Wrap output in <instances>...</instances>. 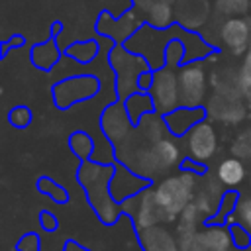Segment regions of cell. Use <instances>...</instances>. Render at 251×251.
Here are the masks:
<instances>
[{
  "mask_svg": "<svg viewBox=\"0 0 251 251\" xmlns=\"http://www.w3.org/2000/svg\"><path fill=\"white\" fill-rule=\"evenodd\" d=\"M178 88H180V102L188 106H196L202 102L206 84H204V71L198 65L186 67L178 76Z\"/></svg>",
  "mask_w": 251,
  "mask_h": 251,
  "instance_id": "cell-2",
  "label": "cell"
},
{
  "mask_svg": "<svg viewBox=\"0 0 251 251\" xmlns=\"http://www.w3.org/2000/svg\"><path fill=\"white\" fill-rule=\"evenodd\" d=\"M239 84L245 90H251V53H247V57L243 61V67L239 73Z\"/></svg>",
  "mask_w": 251,
  "mask_h": 251,
  "instance_id": "cell-11",
  "label": "cell"
},
{
  "mask_svg": "<svg viewBox=\"0 0 251 251\" xmlns=\"http://www.w3.org/2000/svg\"><path fill=\"white\" fill-rule=\"evenodd\" d=\"M237 218H239V222L247 229H251V198H243L239 202V206H237Z\"/></svg>",
  "mask_w": 251,
  "mask_h": 251,
  "instance_id": "cell-10",
  "label": "cell"
},
{
  "mask_svg": "<svg viewBox=\"0 0 251 251\" xmlns=\"http://www.w3.org/2000/svg\"><path fill=\"white\" fill-rule=\"evenodd\" d=\"M229 243H231L229 233L224 227H210L200 233H194L184 249L186 251H227Z\"/></svg>",
  "mask_w": 251,
  "mask_h": 251,
  "instance_id": "cell-6",
  "label": "cell"
},
{
  "mask_svg": "<svg viewBox=\"0 0 251 251\" xmlns=\"http://www.w3.org/2000/svg\"><path fill=\"white\" fill-rule=\"evenodd\" d=\"M153 96H155V104L159 110L167 112L171 108H175L180 100V88H178V80L173 75V71H161L155 76V84H153Z\"/></svg>",
  "mask_w": 251,
  "mask_h": 251,
  "instance_id": "cell-3",
  "label": "cell"
},
{
  "mask_svg": "<svg viewBox=\"0 0 251 251\" xmlns=\"http://www.w3.org/2000/svg\"><path fill=\"white\" fill-rule=\"evenodd\" d=\"M249 53H251V41H249Z\"/></svg>",
  "mask_w": 251,
  "mask_h": 251,
  "instance_id": "cell-14",
  "label": "cell"
},
{
  "mask_svg": "<svg viewBox=\"0 0 251 251\" xmlns=\"http://www.w3.org/2000/svg\"><path fill=\"white\" fill-rule=\"evenodd\" d=\"M178 159V149L171 141H159L153 147V163H157L161 169L171 167Z\"/></svg>",
  "mask_w": 251,
  "mask_h": 251,
  "instance_id": "cell-8",
  "label": "cell"
},
{
  "mask_svg": "<svg viewBox=\"0 0 251 251\" xmlns=\"http://www.w3.org/2000/svg\"><path fill=\"white\" fill-rule=\"evenodd\" d=\"M247 106L251 108V90H247Z\"/></svg>",
  "mask_w": 251,
  "mask_h": 251,
  "instance_id": "cell-13",
  "label": "cell"
},
{
  "mask_svg": "<svg viewBox=\"0 0 251 251\" xmlns=\"http://www.w3.org/2000/svg\"><path fill=\"white\" fill-rule=\"evenodd\" d=\"M192 188H194L192 175H176L161 180V184L155 190V200L163 216L175 218L178 212H182L192 200Z\"/></svg>",
  "mask_w": 251,
  "mask_h": 251,
  "instance_id": "cell-1",
  "label": "cell"
},
{
  "mask_svg": "<svg viewBox=\"0 0 251 251\" xmlns=\"http://www.w3.org/2000/svg\"><path fill=\"white\" fill-rule=\"evenodd\" d=\"M243 176H245V167L235 157L222 161L218 167V178H220V182H224L227 186H237L243 180Z\"/></svg>",
  "mask_w": 251,
  "mask_h": 251,
  "instance_id": "cell-7",
  "label": "cell"
},
{
  "mask_svg": "<svg viewBox=\"0 0 251 251\" xmlns=\"http://www.w3.org/2000/svg\"><path fill=\"white\" fill-rule=\"evenodd\" d=\"M218 8L226 14H243L249 8V0H218Z\"/></svg>",
  "mask_w": 251,
  "mask_h": 251,
  "instance_id": "cell-9",
  "label": "cell"
},
{
  "mask_svg": "<svg viewBox=\"0 0 251 251\" xmlns=\"http://www.w3.org/2000/svg\"><path fill=\"white\" fill-rule=\"evenodd\" d=\"M233 151H237L239 155H251V129H247V131L233 143Z\"/></svg>",
  "mask_w": 251,
  "mask_h": 251,
  "instance_id": "cell-12",
  "label": "cell"
},
{
  "mask_svg": "<svg viewBox=\"0 0 251 251\" xmlns=\"http://www.w3.org/2000/svg\"><path fill=\"white\" fill-rule=\"evenodd\" d=\"M214 151H216V131H214V127L208 126V124L194 126L188 133V153L196 161L204 163L214 155Z\"/></svg>",
  "mask_w": 251,
  "mask_h": 251,
  "instance_id": "cell-4",
  "label": "cell"
},
{
  "mask_svg": "<svg viewBox=\"0 0 251 251\" xmlns=\"http://www.w3.org/2000/svg\"><path fill=\"white\" fill-rule=\"evenodd\" d=\"M249 184H251V176H249Z\"/></svg>",
  "mask_w": 251,
  "mask_h": 251,
  "instance_id": "cell-15",
  "label": "cell"
},
{
  "mask_svg": "<svg viewBox=\"0 0 251 251\" xmlns=\"http://www.w3.org/2000/svg\"><path fill=\"white\" fill-rule=\"evenodd\" d=\"M222 41L224 45L233 53V55H241L251 41V33H249V25L247 22L239 20V18H231L222 25Z\"/></svg>",
  "mask_w": 251,
  "mask_h": 251,
  "instance_id": "cell-5",
  "label": "cell"
}]
</instances>
